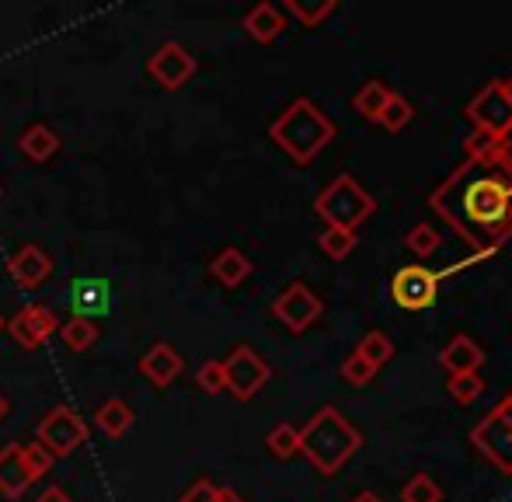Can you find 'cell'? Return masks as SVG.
Segmentation results:
<instances>
[{
	"instance_id": "cell-1",
	"label": "cell",
	"mask_w": 512,
	"mask_h": 502,
	"mask_svg": "<svg viewBox=\"0 0 512 502\" xmlns=\"http://www.w3.org/2000/svg\"><path fill=\"white\" fill-rule=\"evenodd\" d=\"M509 185H512V178L502 175L499 168L464 161L429 196V206L443 217V224H450L453 234L474 251L471 258L457 262L450 272L467 269V265L495 255V251L512 238V227L506 220Z\"/></svg>"
},
{
	"instance_id": "cell-2",
	"label": "cell",
	"mask_w": 512,
	"mask_h": 502,
	"mask_svg": "<svg viewBox=\"0 0 512 502\" xmlns=\"http://www.w3.org/2000/svg\"><path fill=\"white\" fill-rule=\"evenodd\" d=\"M363 447V433L338 412L335 405H324L314 412V419L300 429V454L321 471L324 478L338 475Z\"/></svg>"
},
{
	"instance_id": "cell-3",
	"label": "cell",
	"mask_w": 512,
	"mask_h": 502,
	"mask_svg": "<svg viewBox=\"0 0 512 502\" xmlns=\"http://www.w3.org/2000/svg\"><path fill=\"white\" fill-rule=\"evenodd\" d=\"M335 123L321 112V105L310 98L290 102L269 126V136L276 140L279 150L293 157L297 164H310L331 140H335Z\"/></svg>"
},
{
	"instance_id": "cell-4",
	"label": "cell",
	"mask_w": 512,
	"mask_h": 502,
	"mask_svg": "<svg viewBox=\"0 0 512 502\" xmlns=\"http://www.w3.org/2000/svg\"><path fill=\"white\" fill-rule=\"evenodd\" d=\"M377 199L363 189L352 175H338L321 196L314 199V213L328 227H342V231H356L366 217H373Z\"/></svg>"
},
{
	"instance_id": "cell-5",
	"label": "cell",
	"mask_w": 512,
	"mask_h": 502,
	"mask_svg": "<svg viewBox=\"0 0 512 502\" xmlns=\"http://www.w3.org/2000/svg\"><path fill=\"white\" fill-rule=\"evenodd\" d=\"M88 436H91V426H88V419H84L77 408H70V405H56V408H49L46 415H42V422H39V429H35V443H39L42 450H46L49 457H70V454H77V450L88 443Z\"/></svg>"
},
{
	"instance_id": "cell-6",
	"label": "cell",
	"mask_w": 512,
	"mask_h": 502,
	"mask_svg": "<svg viewBox=\"0 0 512 502\" xmlns=\"http://www.w3.org/2000/svg\"><path fill=\"white\" fill-rule=\"evenodd\" d=\"M223 377H227V391L237 401H251L265 384L272 380V367L265 363L262 353H255L251 346H234V353L223 360Z\"/></svg>"
},
{
	"instance_id": "cell-7",
	"label": "cell",
	"mask_w": 512,
	"mask_h": 502,
	"mask_svg": "<svg viewBox=\"0 0 512 502\" xmlns=\"http://www.w3.org/2000/svg\"><path fill=\"white\" fill-rule=\"evenodd\" d=\"M439 293V272L425 265H405L391 279V300L401 311H425Z\"/></svg>"
},
{
	"instance_id": "cell-8",
	"label": "cell",
	"mask_w": 512,
	"mask_h": 502,
	"mask_svg": "<svg viewBox=\"0 0 512 502\" xmlns=\"http://www.w3.org/2000/svg\"><path fill=\"white\" fill-rule=\"evenodd\" d=\"M324 304L307 283H290L276 300H272V314L290 328L293 335H304L317 318H321Z\"/></svg>"
},
{
	"instance_id": "cell-9",
	"label": "cell",
	"mask_w": 512,
	"mask_h": 502,
	"mask_svg": "<svg viewBox=\"0 0 512 502\" xmlns=\"http://www.w3.org/2000/svg\"><path fill=\"white\" fill-rule=\"evenodd\" d=\"M4 328L21 349H39L60 332V318L46 304H25L11 314V321Z\"/></svg>"
},
{
	"instance_id": "cell-10",
	"label": "cell",
	"mask_w": 512,
	"mask_h": 502,
	"mask_svg": "<svg viewBox=\"0 0 512 502\" xmlns=\"http://www.w3.org/2000/svg\"><path fill=\"white\" fill-rule=\"evenodd\" d=\"M147 74L154 77L161 88L178 91L189 84V77L196 74V56L182 46V42H164L154 49V56L147 60Z\"/></svg>"
},
{
	"instance_id": "cell-11",
	"label": "cell",
	"mask_w": 512,
	"mask_h": 502,
	"mask_svg": "<svg viewBox=\"0 0 512 502\" xmlns=\"http://www.w3.org/2000/svg\"><path fill=\"white\" fill-rule=\"evenodd\" d=\"M471 443L502 471V475H512V426H506L499 415L488 412L485 419L471 429Z\"/></svg>"
},
{
	"instance_id": "cell-12",
	"label": "cell",
	"mask_w": 512,
	"mask_h": 502,
	"mask_svg": "<svg viewBox=\"0 0 512 502\" xmlns=\"http://www.w3.org/2000/svg\"><path fill=\"white\" fill-rule=\"evenodd\" d=\"M467 119L474 123V129H488V133H495V136L512 126V105L506 102V95H502L499 81L485 84V88L467 102Z\"/></svg>"
},
{
	"instance_id": "cell-13",
	"label": "cell",
	"mask_w": 512,
	"mask_h": 502,
	"mask_svg": "<svg viewBox=\"0 0 512 502\" xmlns=\"http://www.w3.org/2000/svg\"><path fill=\"white\" fill-rule=\"evenodd\" d=\"M49 272H53V258L42 245H21L7 258V276L14 279L18 290H39L49 279Z\"/></svg>"
},
{
	"instance_id": "cell-14",
	"label": "cell",
	"mask_w": 512,
	"mask_h": 502,
	"mask_svg": "<svg viewBox=\"0 0 512 502\" xmlns=\"http://www.w3.org/2000/svg\"><path fill=\"white\" fill-rule=\"evenodd\" d=\"M182 370H185V360L171 342H154L140 360V374L154 387H171V380L182 377Z\"/></svg>"
},
{
	"instance_id": "cell-15",
	"label": "cell",
	"mask_w": 512,
	"mask_h": 502,
	"mask_svg": "<svg viewBox=\"0 0 512 502\" xmlns=\"http://www.w3.org/2000/svg\"><path fill=\"white\" fill-rule=\"evenodd\" d=\"M108 300H112V286L102 276H81L70 286V311L74 318H91L108 311Z\"/></svg>"
},
{
	"instance_id": "cell-16",
	"label": "cell",
	"mask_w": 512,
	"mask_h": 502,
	"mask_svg": "<svg viewBox=\"0 0 512 502\" xmlns=\"http://www.w3.org/2000/svg\"><path fill=\"white\" fill-rule=\"evenodd\" d=\"M32 485V475L25 468V443H7L0 450V496L21 499Z\"/></svg>"
},
{
	"instance_id": "cell-17",
	"label": "cell",
	"mask_w": 512,
	"mask_h": 502,
	"mask_svg": "<svg viewBox=\"0 0 512 502\" xmlns=\"http://www.w3.org/2000/svg\"><path fill=\"white\" fill-rule=\"evenodd\" d=\"M439 363L453 374H478V367L485 363V349L471 339V335H453L439 353Z\"/></svg>"
},
{
	"instance_id": "cell-18",
	"label": "cell",
	"mask_w": 512,
	"mask_h": 502,
	"mask_svg": "<svg viewBox=\"0 0 512 502\" xmlns=\"http://www.w3.org/2000/svg\"><path fill=\"white\" fill-rule=\"evenodd\" d=\"M283 28H286L283 7L269 4V0H262V4H255L248 14H244V32H248L255 42H262V46L276 42L279 35H283Z\"/></svg>"
},
{
	"instance_id": "cell-19",
	"label": "cell",
	"mask_w": 512,
	"mask_h": 502,
	"mask_svg": "<svg viewBox=\"0 0 512 502\" xmlns=\"http://www.w3.org/2000/svg\"><path fill=\"white\" fill-rule=\"evenodd\" d=\"M209 276L220 286H227V290H237L251 276V258L241 248L227 245L223 251H216V258L209 262Z\"/></svg>"
},
{
	"instance_id": "cell-20",
	"label": "cell",
	"mask_w": 512,
	"mask_h": 502,
	"mask_svg": "<svg viewBox=\"0 0 512 502\" xmlns=\"http://www.w3.org/2000/svg\"><path fill=\"white\" fill-rule=\"evenodd\" d=\"M133 422H136V412L129 408V401H122V398L102 401L95 412V426L102 429L108 440H122V436L133 429Z\"/></svg>"
},
{
	"instance_id": "cell-21",
	"label": "cell",
	"mask_w": 512,
	"mask_h": 502,
	"mask_svg": "<svg viewBox=\"0 0 512 502\" xmlns=\"http://www.w3.org/2000/svg\"><path fill=\"white\" fill-rule=\"evenodd\" d=\"M18 150L28 157V161L42 164V161H49L56 150H60V133H56L53 126H46V123H32L25 133L18 136Z\"/></svg>"
},
{
	"instance_id": "cell-22",
	"label": "cell",
	"mask_w": 512,
	"mask_h": 502,
	"mask_svg": "<svg viewBox=\"0 0 512 502\" xmlns=\"http://www.w3.org/2000/svg\"><path fill=\"white\" fill-rule=\"evenodd\" d=\"M464 157L471 164H485V168H499V136L488 129H474L464 140Z\"/></svg>"
},
{
	"instance_id": "cell-23",
	"label": "cell",
	"mask_w": 512,
	"mask_h": 502,
	"mask_svg": "<svg viewBox=\"0 0 512 502\" xmlns=\"http://www.w3.org/2000/svg\"><path fill=\"white\" fill-rule=\"evenodd\" d=\"M391 95H394V91L387 88L384 81H366L363 88L356 91L352 105H356V112H359L363 119H373V123H377L380 112H384V105L391 102Z\"/></svg>"
},
{
	"instance_id": "cell-24",
	"label": "cell",
	"mask_w": 512,
	"mask_h": 502,
	"mask_svg": "<svg viewBox=\"0 0 512 502\" xmlns=\"http://www.w3.org/2000/svg\"><path fill=\"white\" fill-rule=\"evenodd\" d=\"M98 335H102L98 332V321H91V318H70L60 325L63 346L74 349V353H88V349L98 342Z\"/></svg>"
},
{
	"instance_id": "cell-25",
	"label": "cell",
	"mask_w": 512,
	"mask_h": 502,
	"mask_svg": "<svg viewBox=\"0 0 512 502\" xmlns=\"http://www.w3.org/2000/svg\"><path fill=\"white\" fill-rule=\"evenodd\" d=\"M356 356H363L370 367H384V363H391L394 360V342H391V335L387 332H380V328H373V332H366L363 339H359V349H356Z\"/></svg>"
},
{
	"instance_id": "cell-26",
	"label": "cell",
	"mask_w": 512,
	"mask_h": 502,
	"mask_svg": "<svg viewBox=\"0 0 512 502\" xmlns=\"http://www.w3.org/2000/svg\"><path fill=\"white\" fill-rule=\"evenodd\" d=\"M265 447H269V454L279 457V461H290V457L300 454V429L290 426V422H279V426H272L269 436H265Z\"/></svg>"
},
{
	"instance_id": "cell-27",
	"label": "cell",
	"mask_w": 512,
	"mask_h": 502,
	"mask_svg": "<svg viewBox=\"0 0 512 502\" xmlns=\"http://www.w3.org/2000/svg\"><path fill=\"white\" fill-rule=\"evenodd\" d=\"M317 245H321V251L331 258V262H342V258H349L352 251H356L359 238H356V231H342V227H324L321 238H317Z\"/></svg>"
},
{
	"instance_id": "cell-28",
	"label": "cell",
	"mask_w": 512,
	"mask_h": 502,
	"mask_svg": "<svg viewBox=\"0 0 512 502\" xmlns=\"http://www.w3.org/2000/svg\"><path fill=\"white\" fill-rule=\"evenodd\" d=\"M335 11H338L335 0H317V4H300V0H286V4H283V14H293V18H297L304 28H317L324 18H331Z\"/></svg>"
},
{
	"instance_id": "cell-29",
	"label": "cell",
	"mask_w": 512,
	"mask_h": 502,
	"mask_svg": "<svg viewBox=\"0 0 512 502\" xmlns=\"http://www.w3.org/2000/svg\"><path fill=\"white\" fill-rule=\"evenodd\" d=\"M401 502H443V489L436 485V478L418 471L401 485Z\"/></svg>"
},
{
	"instance_id": "cell-30",
	"label": "cell",
	"mask_w": 512,
	"mask_h": 502,
	"mask_svg": "<svg viewBox=\"0 0 512 502\" xmlns=\"http://www.w3.org/2000/svg\"><path fill=\"white\" fill-rule=\"evenodd\" d=\"M446 391L457 405H474L485 394V380H481V374H453L446 380Z\"/></svg>"
},
{
	"instance_id": "cell-31",
	"label": "cell",
	"mask_w": 512,
	"mask_h": 502,
	"mask_svg": "<svg viewBox=\"0 0 512 502\" xmlns=\"http://www.w3.org/2000/svg\"><path fill=\"white\" fill-rule=\"evenodd\" d=\"M411 119H415V109H411V102L405 95H391V102L384 105V112H380L377 123L387 129V133H401Z\"/></svg>"
},
{
	"instance_id": "cell-32",
	"label": "cell",
	"mask_w": 512,
	"mask_h": 502,
	"mask_svg": "<svg viewBox=\"0 0 512 502\" xmlns=\"http://www.w3.org/2000/svg\"><path fill=\"white\" fill-rule=\"evenodd\" d=\"M443 245V238H439V231L432 224H415L411 231L405 234V248L411 251V255L418 258H429L436 255V248Z\"/></svg>"
},
{
	"instance_id": "cell-33",
	"label": "cell",
	"mask_w": 512,
	"mask_h": 502,
	"mask_svg": "<svg viewBox=\"0 0 512 502\" xmlns=\"http://www.w3.org/2000/svg\"><path fill=\"white\" fill-rule=\"evenodd\" d=\"M196 384L199 391L206 394H223L227 391V377H223V360H206L196 374Z\"/></svg>"
},
{
	"instance_id": "cell-34",
	"label": "cell",
	"mask_w": 512,
	"mask_h": 502,
	"mask_svg": "<svg viewBox=\"0 0 512 502\" xmlns=\"http://www.w3.org/2000/svg\"><path fill=\"white\" fill-rule=\"evenodd\" d=\"M342 377L349 380L352 387H363V384H370V380L377 377V367H370V363H366L363 356L352 353L349 360L342 363Z\"/></svg>"
},
{
	"instance_id": "cell-35",
	"label": "cell",
	"mask_w": 512,
	"mask_h": 502,
	"mask_svg": "<svg viewBox=\"0 0 512 502\" xmlns=\"http://www.w3.org/2000/svg\"><path fill=\"white\" fill-rule=\"evenodd\" d=\"M25 468H28V475H32V482H39V478L53 468V457H49L39 443H25Z\"/></svg>"
},
{
	"instance_id": "cell-36",
	"label": "cell",
	"mask_w": 512,
	"mask_h": 502,
	"mask_svg": "<svg viewBox=\"0 0 512 502\" xmlns=\"http://www.w3.org/2000/svg\"><path fill=\"white\" fill-rule=\"evenodd\" d=\"M220 499V485H213L209 478H199V482H192L189 489L178 496V502H216Z\"/></svg>"
},
{
	"instance_id": "cell-37",
	"label": "cell",
	"mask_w": 512,
	"mask_h": 502,
	"mask_svg": "<svg viewBox=\"0 0 512 502\" xmlns=\"http://www.w3.org/2000/svg\"><path fill=\"white\" fill-rule=\"evenodd\" d=\"M499 171L512 178V126L499 133Z\"/></svg>"
},
{
	"instance_id": "cell-38",
	"label": "cell",
	"mask_w": 512,
	"mask_h": 502,
	"mask_svg": "<svg viewBox=\"0 0 512 502\" xmlns=\"http://www.w3.org/2000/svg\"><path fill=\"white\" fill-rule=\"evenodd\" d=\"M35 502H70V492L60 489V485H49V489L39 492V499Z\"/></svg>"
},
{
	"instance_id": "cell-39",
	"label": "cell",
	"mask_w": 512,
	"mask_h": 502,
	"mask_svg": "<svg viewBox=\"0 0 512 502\" xmlns=\"http://www.w3.org/2000/svg\"><path fill=\"white\" fill-rule=\"evenodd\" d=\"M492 412H495V415H499V419H502V422H506V426H512V391L506 394V398H502V401H499V405H495V408H492Z\"/></svg>"
},
{
	"instance_id": "cell-40",
	"label": "cell",
	"mask_w": 512,
	"mask_h": 502,
	"mask_svg": "<svg viewBox=\"0 0 512 502\" xmlns=\"http://www.w3.org/2000/svg\"><path fill=\"white\" fill-rule=\"evenodd\" d=\"M216 502H248V499H244L241 492H234V489H220V499H216Z\"/></svg>"
},
{
	"instance_id": "cell-41",
	"label": "cell",
	"mask_w": 512,
	"mask_h": 502,
	"mask_svg": "<svg viewBox=\"0 0 512 502\" xmlns=\"http://www.w3.org/2000/svg\"><path fill=\"white\" fill-rule=\"evenodd\" d=\"M349 502H384V496H377V492H359V496H352Z\"/></svg>"
},
{
	"instance_id": "cell-42",
	"label": "cell",
	"mask_w": 512,
	"mask_h": 502,
	"mask_svg": "<svg viewBox=\"0 0 512 502\" xmlns=\"http://www.w3.org/2000/svg\"><path fill=\"white\" fill-rule=\"evenodd\" d=\"M499 88H502V95H506V102L512 105V77L509 81H499Z\"/></svg>"
},
{
	"instance_id": "cell-43",
	"label": "cell",
	"mask_w": 512,
	"mask_h": 502,
	"mask_svg": "<svg viewBox=\"0 0 512 502\" xmlns=\"http://www.w3.org/2000/svg\"><path fill=\"white\" fill-rule=\"evenodd\" d=\"M7 412H11V401H7L4 394H0V422L7 419Z\"/></svg>"
},
{
	"instance_id": "cell-44",
	"label": "cell",
	"mask_w": 512,
	"mask_h": 502,
	"mask_svg": "<svg viewBox=\"0 0 512 502\" xmlns=\"http://www.w3.org/2000/svg\"><path fill=\"white\" fill-rule=\"evenodd\" d=\"M506 220H509V227H512V185H509V196H506Z\"/></svg>"
},
{
	"instance_id": "cell-45",
	"label": "cell",
	"mask_w": 512,
	"mask_h": 502,
	"mask_svg": "<svg viewBox=\"0 0 512 502\" xmlns=\"http://www.w3.org/2000/svg\"><path fill=\"white\" fill-rule=\"evenodd\" d=\"M0 332H4V314H0Z\"/></svg>"
},
{
	"instance_id": "cell-46",
	"label": "cell",
	"mask_w": 512,
	"mask_h": 502,
	"mask_svg": "<svg viewBox=\"0 0 512 502\" xmlns=\"http://www.w3.org/2000/svg\"><path fill=\"white\" fill-rule=\"evenodd\" d=\"M0 196H4V192H0Z\"/></svg>"
}]
</instances>
